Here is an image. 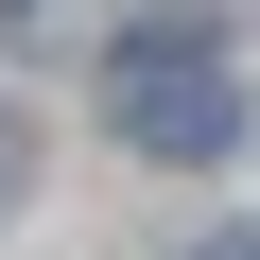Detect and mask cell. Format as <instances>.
<instances>
[{
	"mask_svg": "<svg viewBox=\"0 0 260 260\" xmlns=\"http://www.w3.org/2000/svg\"><path fill=\"white\" fill-rule=\"evenodd\" d=\"M191 260H260V243H191Z\"/></svg>",
	"mask_w": 260,
	"mask_h": 260,
	"instance_id": "7a4b0ae2",
	"label": "cell"
},
{
	"mask_svg": "<svg viewBox=\"0 0 260 260\" xmlns=\"http://www.w3.org/2000/svg\"><path fill=\"white\" fill-rule=\"evenodd\" d=\"M104 121H121V156L208 174V156L243 139V70H225L208 35H121V52H104Z\"/></svg>",
	"mask_w": 260,
	"mask_h": 260,
	"instance_id": "6da1fadb",
	"label": "cell"
}]
</instances>
